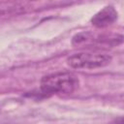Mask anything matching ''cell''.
Segmentation results:
<instances>
[{"instance_id": "5", "label": "cell", "mask_w": 124, "mask_h": 124, "mask_svg": "<svg viewBox=\"0 0 124 124\" xmlns=\"http://www.w3.org/2000/svg\"><path fill=\"white\" fill-rule=\"evenodd\" d=\"M109 124H124V116L117 117V118L113 119Z\"/></svg>"}, {"instance_id": "4", "label": "cell", "mask_w": 124, "mask_h": 124, "mask_svg": "<svg viewBox=\"0 0 124 124\" xmlns=\"http://www.w3.org/2000/svg\"><path fill=\"white\" fill-rule=\"evenodd\" d=\"M118 14L114 7L106 6L95 14L91 18V23L97 28H105L117 20Z\"/></svg>"}, {"instance_id": "2", "label": "cell", "mask_w": 124, "mask_h": 124, "mask_svg": "<svg viewBox=\"0 0 124 124\" xmlns=\"http://www.w3.org/2000/svg\"><path fill=\"white\" fill-rule=\"evenodd\" d=\"M111 56L101 52H79L67 58V64L74 69H97L108 65Z\"/></svg>"}, {"instance_id": "3", "label": "cell", "mask_w": 124, "mask_h": 124, "mask_svg": "<svg viewBox=\"0 0 124 124\" xmlns=\"http://www.w3.org/2000/svg\"><path fill=\"white\" fill-rule=\"evenodd\" d=\"M124 41L120 34H93L91 32H80L73 37L72 44L77 46H115Z\"/></svg>"}, {"instance_id": "1", "label": "cell", "mask_w": 124, "mask_h": 124, "mask_svg": "<svg viewBox=\"0 0 124 124\" xmlns=\"http://www.w3.org/2000/svg\"><path fill=\"white\" fill-rule=\"evenodd\" d=\"M78 78L70 72H57L43 77L40 83L41 93L45 96L69 94L78 87Z\"/></svg>"}]
</instances>
